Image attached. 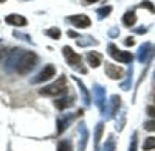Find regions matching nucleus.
Wrapping results in <instances>:
<instances>
[{
	"instance_id": "f257e3e1",
	"label": "nucleus",
	"mask_w": 155,
	"mask_h": 151,
	"mask_svg": "<svg viewBox=\"0 0 155 151\" xmlns=\"http://www.w3.org/2000/svg\"><path fill=\"white\" fill-rule=\"evenodd\" d=\"M36 64H37V55L34 52H25L17 61L16 72L19 75H27L36 67Z\"/></svg>"
},
{
	"instance_id": "f03ea898",
	"label": "nucleus",
	"mask_w": 155,
	"mask_h": 151,
	"mask_svg": "<svg viewBox=\"0 0 155 151\" xmlns=\"http://www.w3.org/2000/svg\"><path fill=\"white\" fill-rule=\"evenodd\" d=\"M67 78L65 77H61L58 81H54L53 84H50L44 89L39 91V94L44 95V97H61L67 92Z\"/></svg>"
},
{
	"instance_id": "7ed1b4c3",
	"label": "nucleus",
	"mask_w": 155,
	"mask_h": 151,
	"mask_svg": "<svg viewBox=\"0 0 155 151\" xmlns=\"http://www.w3.org/2000/svg\"><path fill=\"white\" fill-rule=\"evenodd\" d=\"M109 53H110V56H112L113 59L123 62V64H126V62H130V61L134 59V56H132L130 52H123V50H118L115 45H110V47H109Z\"/></svg>"
},
{
	"instance_id": "20e7f679",
	"label": "nucleus",
	"mask_w": 155,
	"mask_h": 151,
	"mask_svg": "<svg viewBox=\"0 0 155 151\" xmlns=\"http://www.w3.org/2000/svg\"><path fill=\"white\" fill-rule=\"evenodd\" d=\"M53 77H56V67L54 66H51V64H48V66H45L41 72L37 73V77L33 80V83H42V81H48V80H51Z\"/></svg>"
},
{
	"instance_id": "39448f33",
	"label": "nucleus",
	"mask_w": 155,
	"mask_h": 151,
	"mask_svg": "<svg viewBox=\"0 0 155 151\" xmlns=\"http://www.w3.org/2000/svg\"><path fill=\"white\" fill-rule=\"evenodd\" d=\"M62 52H64V56H65V59H67V62H68V66L76 67L78 64H81V61H82L81 55H78L71 47H64Z\"/></svg>"
},
{
	"instance_id": "423d86ee",
	"label": "nucleus",
	"mask_w": 155,
	"mask_h": 151,
	"mask_svg": "<svg viewBox=\"0 0 155 151\" xmlns=\"http://www.w3.org/2000/svg\"><path fill=\"white\" fill-rule=\"evenodd\" d=\"M76 28H88L90 25H92V22H90V19L84 14H78V16H71L68 19Z\"/></svg>"
},
{
	"instance_id": "0eeeda50",
	"label": "nucleus",
	"mask_w": 155,
	"mask_h": 151,
	"mask_svg": "<svg viewBox=\"0 0 155 151\" xmlns=\"http://www.w3.org/2000/svg\"><path fill=\"white\" fill-rule=\"evenodd\" d=\"M106 73L107 77H110L112 80H121L123 75H124V70L115 64H109V62H106Z\"/></svg>"
},
{
	"instance_id": "6e6552de",
	"label": "nucleus",
	"mask_w": 155,
	"mask_h": 151,
	"mask_svg": "<svg viewBox=\"0 0 155 151\" xmlns=\"http://www.w3.org/2000/svg\"><path fill=\"white\" fill-rule=\"evenodd\" d=\"M5 22L9 23V25H14V27H25V25L28 23L27 19L20 14H9V16L5 17Z\"/></svg>"
},
{
	"instance_id": "1a4fd4ad",
	"label": "nucleus",
	"mask_w": 155,
	"mask_h": 151,
	"mask_svg": "<svg viewBox=\"0 0 155 151\" xmlns=\"http://www.w3.org/2000/svg\"><path fill=\"white\" fill-rule=\"evenodd\" d=\"M87 61H88V64L92 66V67H98L101 64V56L98 53L90 52V53H87Z\"/></svg>"
},
{
	"instance_id": "9d476101",
	"label": "nucleus",
	"mask_w": 155,
	"mask_h": 151,
	"mask_svg": "<svg viewBox=\"0 0 155 151\" xmlns=\"http://www.w3.org/2000/svg\"><path fill=\"white\" fill-rule=\"evenodd\" d=\"M137 22V14L134 11H129V12H126L124 14V17H123V23L124 25H127V27H132V25Z\"/></svg>"
},
{
	"instance_id": "9b49d317",
	"label": "nucleus",
	"mask_w": 155,
	"mask_h": 151,
	"mask_svg": "<svg viewBox=\"0 0 155 151\" xmlns=\"http://www.w3.org/2000/svg\"><path fill=\"white\" fill-rule=\"evenodd\" d=\"M58 151H73V145L70 140H61L58 143Z\"/></svg>"
},
{
	"instance_id": "f8f14e48",
	"label": "nucleus",
	"mask_w": 155,
	"mask_h": 151,
	"mask_svg": "<svg viewBox=\"0 0 155 151\" xmlns=\"http://www.w3.org/2000/svg\"><path fill=\"white\" fill-rule=\"evenodd\" d=\"M73 105V101L71 100H67V98H62V100H58V101H54V106L58 108V109H65V108H68V106H71Z\"/></svg>"
},
{
	"instance_id": "ddd939ff",
	"label": "nucleus",
	"mask_w": 155,
	"mask_h": 151,
	"mask_svg": "<svg viewBox=\"0 0 155 151\" xmlns=\"http://www.w3.org/2000/svg\"><path fill=\"white\" fill-rule=\"evenodd\" d=\"M153 148H155V137H147L146 142L143 143V149L149 151V149H153Z\"/></svg>"
},
{
	"instance_id": "4468645a",
	"label": "nucleus",
	"mask_w": 155,
	"mask_h": 151,
	"mask_svg": "<svg viewBox=\"0 0 155 151\" xmlns=\"http://www.w3.org/2000/svg\"><path fill=\"white\" fill-rule=\"evenodd\" d=\"M47 34L48 36H51V37H53V39H59V37H61V30L59 28H50V30H47Z\"/></svg>"
},
{
	"instance_id": "2eb2a0df",
	"label": "nucleus",
	"mask_w": 155,
	"mask_h": 151,
	"mask_svg": "<svg viewBox=\"0 0 155 151\" xmlns=\"http://www.w3.org/2000/svg\"><path fill=\"white\" fill-rule=\"evenodd\" d=\"M6 55H8V48L3 47V45H0V62L6 58Z\"/></svg>"
},
{
	"instance_id": "dca6fc26",
	"label": "nucleus",
	"mask_w": 155,
	"mask_h": 151,
	"mask_svg": "<svg viewBox=\"0 0 155 151\" xmlns=\"http://www.w3.org/2000/svg\"><path fill=\"white\" fill-rule=\"evenodd\" d=\"M147 114L155 118V108H147Z\"/></svg>"
},
{
	"instance_id": "f3484780",
	"label": "nucleus",
	"mask_w": 155,
	"mask_h": 151,
	"mask_svg": "<svg viewBox=\"0 0 155 151\" xmlns=\"http://www.w3.org/2000/svg\"><path fill=\"white\" fill-rule=\"evenodd\" d=\"M95 2H98V0H82L84 5H90V3H95Z\"/></svg>"
},
{
	"instance_id": "a211bd4d",
	"label": "nucleus",
	"mask_w": 155,
	"mask_h": 151,
	"mask_svg": "<svg viewBox=\"0 0 155 151\" xmlns=\"http://www.w3.org/2000/svg\"><path fill=\"white\" fill-rule=\"evenodd\" d=\"M3 2H5V0H0V3H3Z\"/></svg>"
}]
</instances>
